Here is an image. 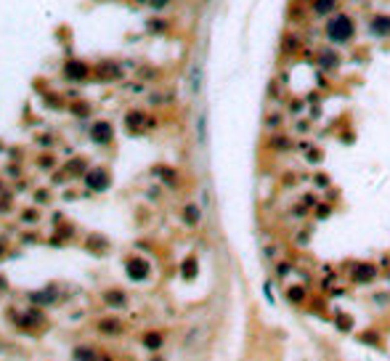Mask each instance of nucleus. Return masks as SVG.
<instances>
[{"instance_id":"0eeeda50","label":"nucleus","mask_w":390,"mask_h":361,"mask_svg":"<svg viewBox=\"0 0 390 361\" xmlns=\"http://www.w3.org/2000/svg\"><path fill=\"white\" fill-rule=\"evenodd\" d=\"M93 141H98V144L112 141V125L109 122H98V125L93 128Z\"/></svg>"},{"instance_id":"a211bd4d","label":"nucleus","mask_w":390,"mask_h":361,"mask_svg":"<svg viewBox=\"0 0 390 361\" xmlns=\"http://www.w3.org/2000/svg\"><path fill=\"white\" fill-rule=\"evenodd\" d=\"M276 274H279V276H284V274H290V263H281V266H279V268H276Z\"/></svg>"},{"instance_id":"6e6552de","label":"nucleus","mask_w":390,"mask_h":361,"mask_svg":"<svg viewBox=\"0 0 390 361\" xmlns=\"http://www.w3.org/2000/svg\"><path fill=\"white\" fill-rule=\"evenodd\" d=\"M64 75L69 77V80H82V77H85V66H82L80 61H69V64L64 66Z\"/></svg>"},{"instance_id":"2eb2a0df","label":"nucleus","mask_w":390,"mask_h":361,"mask_svg":"<svg viewBox=\"0 0 390 361\" xmlns=\"http://www.w3.org/2000/svg\"><path fill=\"white\" fill-rule=\"evenodd\" d=\"M319 59H321V66H324V64H326V66H337V64H340V61H337V56L329 53V50H326V53H321Z\"/></svg>"},{"instance_id":"dca6fc26","label":"nucleus","mask_w":390,"mask_h":361,"mask_svg":"<svg viewBox=\"0 0 390 361\" xmlns=\"http://www.w3.org/2000/svg\"><path fill=\"white\" fill-rule=\"evenodd\" d=\"M141 120H144V117H141L138 112H130V115H128V122H130V125H138Z\"/></svg>"},{"instance_id":"20e7f679","label":"nucleus","mask_w":390,"mask_h":361,"mask_svg":"<svg viewBox=\"0 0 390 361\" xmlns=\"http://www.w3.org/2000/svg\"><path fill=\"white\" fill-rule=\"evenodd\" d=\"M369 30L374 32V35H380V37H388V32H390V21L385 19V16H374V19L369 21Z\"/></svg>"},{"instance_id":"aec40b11","label":"nucleus","mask_w":390,"mask_h":361,"mask_svg":"<svg viewBox=\"0 0 390 361\" xmlns=\"http://www.w3.org/2000/svg\"><path fill=\"white\" fill-rule=\"evenodd\" d=\"M165 3H167V0H151V5H154V8H162Z\"/></svg>"},{"instance_id":"f8f14e48","label":"nucleus","mask_w":390,"mask_h":361,"mask_svg":"<svg viewBox=\"0 0 390 361\" xmlns=\"http://www.w3.org/2000/svg\"><path fill=\"white\" fill-rule=\"evenodd\" d=\"M353 276H356V281H372L374 279V266H358Z\"/></svg>"},{"instance_id":"9d476101","label":"nucleus","mask_w":390,"mask_h":361,"mask_svg":"<svg viewBox=\"0 0 390 361\" xmlns=\"http://www.w3.org/2000/svg\"><path fill=\"white\" fill-rule=\"evenodd\" d=\"M183 218H186V223H189V226H196V223H199V218H202L199 207H196V205H189V207L183 210Z\"/></svg>"},{"instance_id":"423d86ee","label":"nucleus","mask_w":390,"mask_h":361,"mask_svg":"<svg viewBox=\"0 0 390 361\" xmlns=\"http://www.w3.org/2000/svg\"><path fill=\"white\" fill-rule=\"evenodd\" d=\"M85 183L90 186V189H106V186H109V178H106V173L93 170V173L85 178Z\"/></svg>"},{"instance_id":"f03ea898","label":"nucleus","mask_w":390,"mask_h":361,"mask_svg":"<svg viewBox=\"0 0 390 361\" xmlns=\"http://www.w3.org/2000/svg\"><path fill=\"white\" fill-rule=\"evenodd\" d=\"M146 274H149V263H146V261L135 258V261H130V263H128V276H130L133 281L146 279Z\"/></svg>"},{"instance_id":"9b49d317","label":"nucleus","mask_w":390,"mask_h":361,"mask_svg":"<svg viewBox=\"0 0 390 361\" xmlns=\"http://www.w3.org/2000/svg\"><path fill=\"white\" fill-rule=\"evenodd\" d=\"M98 329L104 332V335H117V332H120V321L104 319V321H98Z\"/></svg>"},{"instance_id":"4468645a","label":"nucleus","mask_w":390,"mask_h":361,"mask_svg":"<svg viewBox=\"0 0 390 361\" xmlns=\"http://www.w3.org/2000/svg\"><path fill=\"white\" fill-rule=\"evenodd\" d=\"M96 356H93V351L90 348H77L75 351V361H93Z\"/></svg>"},{"instance_id":"ddd939ff","label":"nucleus","mask_w":390,"mask_h":361,"mask_svg":"<svg viewBox=\"0 0 390 361\" xmlns=\"http://www.w3.org/2000/svg\"><path fill=\"white\" fill-rule=\"evenodd\" d=\"M104 300L109 303V306H117V308H122V306H125V295H122V292H106V295H104Z\"/></svg>"},{"instance_id":"39448f33","label":"nucleus","mask_w":390,"mask_h":361,"mask_svg":"<svg viewBox=\"0 0 390 361\" xmlns=\"http://www.w3.org/2000/svg\"><path fill=\"white\" fill-rule=\"evenodd\" d=\"M189 88H191V93H199V90H202V66H199V64H191Z\"/></svg>"},{"instance_id":"f3484780","label":"nucleus","mask_w":390,"mask_h":361,"mask_svg":"<svg viewBox=\"0 0 390 361\" xmlns=\"http://www.w3.org/2000/svg\"><path fill=\"white\" fill-rule=\"evenodd\" d=\"M183 276H194V261L183 263Z\"/></svg>"},{"instance_id":"f257e3e1","label":"nucleus","mask_w":390,"mask_h":361,"mask_svg":"<svg viewBox=\"0 0 390 361\" xmlns=\"http://www.w3.org/2000/svg\"><path fill=\"white\" fill-rule=\"evenodd\" d=\"M356 27H353V19L348 14H335L329 21H326V37L332 43H345L353 37Z\"/></svg>"},{"instance_id":"6ab92c4d","label":"nucleus","mask_w":390,"mask_h":361,"mask_svg":"<svg viewBox=\"0 0 390 361\" xmlns=\"http://www.w3.org/2000/svg\"><path fill=\"white\" fill-rule=\"evenodd\" d=\"M290 297L292 300H300V290H290Z\"/></svg>"},{"instance_id":"7ed1b4c3","label":"nucleus","mask_w":390,"mask_h":361,"mask_svg":"<svg viewBox=\"0 0 390 361\" xmlns=\"http://www.w3.org/2000/svg\"><path fill=\"white\" fill-rule=\"evenodd\" d=\"M337 11V0H313V14L316 16H329V14H335Z\"/></svg>"},{"instance_id":"1a4fd4ad","label":"nucleus","mask_w":390,"mask_h":361,"mask_svg":"<svg viewBox=\"0 0 390 361\" xmlns=\"http://www.w3.org/2000/svg\"><path fill=\"white\" fill-rule=\"evenodd\" d=\"M144 345L149 348V351H160L162 348V335L160 332H149V335H144Z\"/></svg>"},{"instance_id":"412c9836","label":"nucleus","mask_w":390,"mask_h":361,"mask_svg":"<svg viewBox=\"0 0 390 361\" xmlns=\"http://www.w3.org/2000/svg\"><path fill=\"white\" fill-rule=\"evenodd\" d=\"M157 361H162V359H157Z\"/></svg>"}]
</instances>
